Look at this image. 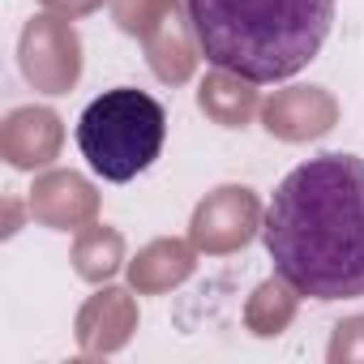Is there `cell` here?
Listing matches in <instances>:
<instances>
[{
    "mask_svg": "<svg viewBox=\"0 0 364 364\" xmlns=\"http://www.w3.org/2000/svg\"><path fill=\"white\" fill-rule=\"evenodd\" d=\"M262 245L274 274L309 300L364 296V159L317 154L270 193Z\"/></svg>",
    "mask_w": 364,
    "mask_h": 364,
    "instance_id": "obj_1",
    "label": "cell"
},
{
    "mask_svg": "<svg viewBox=\"0 0 364 364\" xmlns=\"http://www.w3.org/2000/svg\"><path fill=\"white\" fill-rule=\"evenodd\" d=\"M206 65L253 82L296 77L334 26V0H185Z\"/></svg>",
    "mask_w": 364,
    "mask_h": 364,
    "instance_id": "obj_2",
    "label": "cell"
},
{
    "mask_svg": "<svg viewBox=\"0 0 364 364\" xmlns=\"http://www.w3.org/2000/svg\"><path fill=\"white\" fill-rule=\"evenodd\" d=\"M167 141V112L154 95L116 86L86 103L77 116V150L99 180L129 185L141 176Z\"/></svg>",
    "mask_w": 364,
    "mask_h": 364,
    "instance_id": "obj_3",
    "label": "cell"
}]
</instances>
